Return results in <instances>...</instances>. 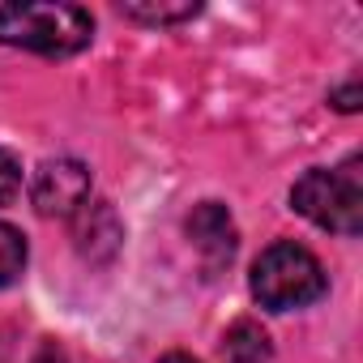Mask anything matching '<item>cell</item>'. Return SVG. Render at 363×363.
<instances>
[{
  "mask_svg": "<svg viewBox=\"0 0 363 363\" xmlns=\"http://www.w3.org/2000/svg\"><path fill=\"white\" fill-rule=\"evenodd\" d=\"M73 235H77V252L90 257V261H111L120 240H124V227L116 218V210L107 201H86L77 214H73Z\"/></svg>",
  "mask_w": 363,
  "mask_h": 363,
  "instance_id": "8992f818",
  "label": "cell"
},
{
  "mask_svg": "<svg viewBox=\"0 0 363 363\" xmlns=\"http://www.w3.org/2000/svg\"><path fill=\"white\" fill-rule=\"evenodd\" d=\"M120 13L133 22H145V26H171V22L197 18L201 5L197 0H175V5H167V0H128V5H120Z\"/></svg>",
  "mask_w": 363,
  "mask_h": 363,
  "instance_id": "ba28073f",
  "label": "cell"
},
{
  "mask_svg": "<svg viewBox=\"0 0 363 363\" xmlns=\"http://www.w3.org/2000/svg\"><path fill=\"white\" fill-rule=\"evenodd\" d=\"M329 291L325 265L291 240L269 244L257 265H252V299L269 312H291V308H308Z\"/></svg>",
  "mask_w": 363,
  "mask_h": 363,
  "instance_id": "3957f363",
  "label": "cell"
},
{
  "mask_svg": "<svg viewBox=\"0 0 363 363\" xmlns=\"http://www.w3.org/2000/svg\"><path fill=\"white\" fill-rule=\"evenodd\" d=\"M158 363H197V359H193V354H179V350H171V354H162Z\"/></svg>",
  "mask_w": 363,
  "mask_h": 363,
  "instance_id": "7c38bea8",
  "label": "cell"
},
{
  "mask_svg": "<svg viewBox=\"0 0 363 363\" xmlns=\"http://www.w3.org/2000/svg\"><path fill=\"white\" fill-rule=\"evenodd\" d=\"M30 201L43 218H73L90 201V167L82 158H48L30 179Z\"/></svg>",
  "mask_w": 363,
  "mask_h": 363,
  "instance_id": "277c9868",
  "label": "cell"
},
{
  "mask_svg": "<svg viewBox=\"0 0 363 363\" xmlns=\"http://www.w3.org/2000/svg\"><path fill=\"white\" fill-rule=\"evenodd\" d=\"M94 39V18L82 5H52V0H26V5H0V43L39 52V56H77Z\"/></svg>",
  "mask_w": 363,
  "mask_h": 363,
  "instance_id": "6da1fadb",
  "label": "cell"
},
{
  "mask_svg": "<svg viewBox=\"0 0 363 363\" xmlns=\"http://www.w3.org/2000/svg\"><path fill=\"white\" fill-rule=\"evenodd\" d=\"M291 206L333 231V235H359L363 231V162L346 158L342 167H312L295 179Z\"/></svg>",
  "mask_w": 363,
  "mask_h": 363,
  "instance_id": "7a4b0ae2",
  "label": "cell"
},
{
  "mask_svg": "<svg viewBox=\"0 0 363 363\" xmlns=\"http://www.w3.org/2000/svg\"><path fill=\"white\" fill-rule=\"evenodd\" d=\"M359 99H363L359 82H346L342 90H333V94H329V103H333L337 111H346V116H350V111H359Z\"/></svg>",
  "mask_w": 363,
  "mask_h": 363,
  "instance_id": "8fae6325",
  "label": "cell"
},
{
  "mask_svg": "<svg viewBox=\"0 0 363 363\" xmlns=\"http://www.w3.org/2000/svg\"><path fill=\"white\" fill-rule=\"evenodd\" d=\"M269 354H274L269 333L257 320H235L223 333V359L227 363H269Z\"/></svg>",
  "mask_w": 363,
  "mask_h": 363,
  "instance_id": "52a82bcc",
  "label": "cell"
},
{
  "mask_svg": "<svg viewBox=\"0 0 363 363\" xmlns=\"http://www.w3.org/2000/svg\"><path fill=\"white\" fill-rule=\"evenodd\" d=\"M184 231H189V244L193 252L201 257V265L210 274H218L223 265H231L235 248H240V231H235V218L227 206L218 201H201L189 218H184Z\"/></svg>",
  "mask_w": 363,
  "mask_h": 363,
  "instance_id": "5b68a950",
  "label": "cell"
},
{
  "mask_svg": "<svg viewBox=\"0 0 363 363\" xmlns=\"http://www.w3.org/2000/svg\"><path fill=\"white\" fill-rule=\"evenodd\" d=\"M18 189H22V162L0 145V206H9L18 197Z\"/></svg>",
  "mask_w": 363,
  "mask_h": 363,
  "instance_id": "30bf717a",
  "label": "cell"
},
{
  "mask_svg": "<svg viewBox=\"0 0 363 363\" xmlns=\"http://www.w3.org/2000/svg\"><path fill=\"white\" fill-rule=\"evenodd\" d=\"M26 269V235L9 223H0V286L18 282Z\"/></svg>",
  "mask_w": 363,
  "mask_h": 363,
  "instance_id": "9c48e42d",
  "label": "cell"
}]
</instances>
